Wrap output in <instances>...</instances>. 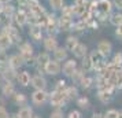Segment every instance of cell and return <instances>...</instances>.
Here are the masks:
<instances>
[{
  "instance_id": "obj_53",
  "label": "cell",
  "mask_w": 122,
  "mask_h": 118,
  "mask_svg": "<svg viewBox=\"0 0 122 118\" xmlns=\"http://www.w3.org/2000/svg\"><path fill=\"white\" fill-rule=\"evenodd\" d=\"M0 23H1V18H0Z\"/></svg>"
},
{
  "instance_id": "obj_40",
  "label": "cell",
  "mask_w": 122,
  "mask_h": 118,
  "mask_svg": "<svg viewBox=\"0 0 122 118\" xmlns=\"http://www.w3.org/2000/svg\"><path fill=\"white\" fill-rule=\"evenodd\" d=\"M112 63L115 65L117 67H119V66H121V65H122V52H118V54H115V55H114Z\"/></svg>"
},
{
  "instance_id": "obj_50",
  "label": "cell",
  "mask_w": 122,
  "mask_h": 118,
  "mask_svg": "<svg viewBox=\"0 0 122 118\" xmlns=\"http://www.w3.org/2000/svg\"><path fill=\"white\" fill-rule=\"evenodd\" d=\"M1 85H3V77L0 76V87H1Z\"/></svg>"
},
{
  "instance_id": "obj_12",
  "label": "cell",
  "mask_w": 122,
  "mask_h": 118,
  "mask_svg": "<svg viewBox=\"0 0 122 118\" xmlns=\"http://www.w3.org/2000/svg\"><path fill=\"white\" fill-rule=\"evenodd\" d=\"M29 34H30V37H32L34 41H40V40H43V32H41L40 25H30Z\"/></svg>"
},
{
  "instance_id": "obj_16",
  "label": "cell",
  "mask_w": 122,
  "mask_h": 118,
  "mask_svg": "<svg viewBox=\"0 0 122 118\" xmlns=\"http://www.w3.org/2000/svg\"><path fill=\"white\" fill-rule=\"evenodd\" d=\"M17 80H18V84H21L22 87H28L30 84V81H32V77H30L29 72H21V73H18Z\"/></svg>"
},
{
  "instance_id": "obj_47",
  "label": "cell",
  "mask_w": 122,
  "mask_h": 118,
  "mask_svg": "<svg viewBox=\"0 0 122 118\" xmlns=\"http://www.w3.org/2000/svg\"><path fill=\"white\" fill-rule=\"evenodd\" d=\"M4 106H6V100H4V97L0 96V107H4Z\"/></svg>"
},
{
  "instance_id": "obj_11",
  "label": "cell",
  "mask_w": 122,
  "mask_h": 118,
  "mask_svg": "<svg viewBox=\"0 0 122 118\" xmlns=\"http://www.w3.org/2000/svg\"><path fill=\"white\" fill-rule=\"evenodd\" d=\"M1 93L6 97H11L15 95V85L12 81H6L4 84L1 85Z\"/></svg>"
},
{
  "instance_id": "obj_41",
  "label": "cell",
  "mask_w": 122,
  "mask_h": 118,
  "mask_svg": "<svg viewBox=\"0 0 122 118\" xmlns=\"http://www.w3.org/2000/svg\"><path fill=\"white\" fill-rule=\"evenodd\" d=\"M67 118H82V114H81V111H78V110H71V111L69 113Z\"/></svg>"
},
{
  "instance_id": "obj_15",
  "label": "cell",
  "mask_w": 122,
  "mask_h": 118,
  "mask_svg": "<svg viewBox=\"0 0 122 118\" xmlns=\"http://www.w3.org/2000/svg\"><path fill=\"white\" fill-rule=\"evenodd\" d=\"M14 21H15L17 25L23 26L25 23L28 22V15H26V11H25V10H19V11H17L15 14H14Z\"/></svg>"
},
{
  "instance_id": "obj_31",
  "label": "cell",
  "mask_w": 122,
  "mask_h": 118,
  "mask_svg": "<svg viewBox=\"0 0 122 118\" xmlns=\"http://www.w3.org/2000/svg\"><path fill=\"white\" fill-rule=\"evenodd\" d=\"M50 6L54 10H62L65 7V1L63 0H50Z\"/></svg>"
},
{
  "instance_id": "obj_54",
  "label": "cell",
  "mask_w": 122,
  "mask_h": 118,
  "mask_svg": "<svg viewBox=\"0 0 122 118\" xmlns=\"http://www.w3.org/2000/svg\"><path fill=\"white\" fill-rule=\"evenodd\" d=\"M121 74H122V70H121Z\"/></svg>"
},
{
  "instance_id": "obj_17",
  "label": "cell",
  "mask_w": 122,
  "mask_h": 118,
  "mask_svg": "<svg viewBox=\"0 0 122 118\" xmlns=\"http://www.w3.org/2000/svg\"><path fill=\"white\" fill-rule=\"evenodd\" d=\"M54 59H56L58 62H63L67 59V50L63 47H58L54 51Z\"/></svg>"
},
{
  "instance_id": "obj_42",
  "label": "cell",
  "mask_w": 122,
  "mask_h": 118,
  "mask_svg": "<svg viewBox=\"0 0 122 118\" xmlns=\"http://www.w3.org/2000/svg\"><path fill=\"white\" fill-rule=\"evenodd\" d=\"M0 118H10V114L4 107H0Z\"/></svg>"
},
{
  "instance_id": "obj_25",
  "label": "cell",
  "mask_w": 122,
  "mask_h": 118,
  "mask_svg": "<svg viewBox=\"0 0 122 118\" xmlns=\"http://www.w3.org/2000/svg\"><path fill=\"white\" fill-rule=\"evenodd\" d=\"M65 93H66V97L69 99V100H73V99H77L78 97V89L74 87V85L67 87L66 91H65Z\"/></svg>"
},
{
  "instance_id": "obj_29",
  "label": "cell",
  "mask_w": 122,
  "mask_h": 118,
  "mask_svg": "<svg viewBox=\"0 0 122 118\" xmlns=\"http://www.w3.org/2000/svg\"><path fill=\"white\" fill-rule=\"evenodd\" d=\"M77 106L80 108H82V110H86L89 108V99L86 96H81V97H78L77 99Z\"/></svg>"
},
{
  "instance_id": "obj_6",
  "label": "cell",
  "mask_w": 122,
  "mask_h": 118,
  "mask_svg": "<svg viewBox=\"0 0 122 118\" xmlns=\"http://www.w3.org/2000/svg\"><path fill=\"white\" fill-rule=\"evenodd\" d=\"M30 85L33 87L34 89H45L47 88V80L41 76V74H36L32 77Z\"/></svg>"
},
{
  "instance_id": "obj_2",
  "label": "cell",
  "mask_w": 122,
  "mask_h": 118,
  "mask_svg": "<svg viewBox=\"0 0 122 118\" xmlns=\"http://www.w3.org/2000/svg\"><path fill=\"white\" fill-rule=\"evenodd\" d=\"M50 102L51 106L56 107V108H61L66 104V102H69V99L66 97V93L65 92H61V91H54L50 95Z\"/></svg>"
},
{
  "instance_id": "obj_34",
  "label": "cell",
  "mask_w": 122,
  "mask_h": 118,
  "mask_svg": "<svg viewBox=\"0 0 122 118\" xmlns=\"http://www.w3.org/2000/svg\"><path fill=\"white\" fill-rule=\"evenodd\" d=\"M73 14H74V8H73V7H63V8H62V17L70 18V19H71Z\"/></svg>"
},
{
  "instance_id": "obj_52",
  "label": "cell",
  "mask_w": 122,
  "mask_h": 118,
  "mask_svg": "<svg viewBox=\"0 0 122 118\" xmlns=\"http://www.w3.org/2000/svg\"><path fill=\"white\" fill-rule=\"evenodd\" d=\"M32 118H40V117H39V115H33Z\"/></svg>"
},
{
  "instance_id": "obj_32",
  "label": "cell",
  "mask_w": 122,
  "mask_h": 118,
  "mask_svg": "<svg viewBox=\"0 0 122 118\" xmlns=\"http://www.w3.org/2000/svg\"><path fill=\"white\" fill-rule=\"evenodd\" d=\"M110 22L112 23L114 26H119L122 23V14H114V15H111Z\"/></svg>"
},
{
  "instance_id": "obj_10",
  "label": "cell",
  "mask_w": 122,
  "mask_h": 118,
  "mask_svg": "<svg viewBox=\"0 0 122 118\" xmlns=\"http://www.w3.org/2000/svg\"><path fill=\"white\" fill-rule=\"evenodd\" d=\"M23 63H25V59L21 56V54L11 55V56H10V59H8V65H10V67L15 69V70H18V69L21 67Z\"/></svg>"
},
{
  "instance_id": "obj_8",
  "label": "cell",
  "mask_w": 122,
  "mask_h": 118,
  "mask_svg": "<svg viewBox=\"0 0 122 118\" xmlns=\"http://www.w3.org/2000/svg\"><path fill=\"white\" fill-rule=\"evenodd\" d=\"M97 51H99L104 58H107V56L111 54V51H112V45H111L110 41H107V40H102L99 44H97Z\"/></svg>"
},
{
  "instance_id": "obj_9",
  "label": "cell",
  "mask_w": 122,
  "mask_h": 118,
  "mask_svg": "<svg viewBox=\"0 0 122 118\" xmlns=\"http://www.w3.org/2000/svg\"><path fill=\"white\" fill-rule=\"evenodd\" d=\"M77 70V62L74 61V59H69L65 65H63V67H62V72L65 76L67 77H71V74L74 73Z\"/></svg>"
},
{
  "instance_id": "obj_28",
  "label": "cell",
  "mask_w": 122,
  "mask_h": 118,
  "mask_svg": "<svg viewBox=\"0 0 122 118\" xmlns=\"http://www.w3.org/2000/svg\"><path fill=\"white\" fill-rule=\"evenodd\" d=\"M77 44H78V40H77V37H74V36H70V37H67V40H66V48L67 51H71L73 52V50L77 47Z\"/></svg>"
},
{
  "instance_id": "obj_30",
  "label": "cell",
  "mask_w": 122,
  "mask_h": 118,
  "mask_svg": "<svg viewBox=\"0 0 122 118\" xmlns=\"http://www.w3.org/2000/svg\"><path fill=\"white\" fill-rule=\"evenodd\" d=\"M82 69L85 70V72H89V70L93 69V63H92V61H91L89 55H86L85 58H82Z\"/></svg>"
},
{
  "instance_id": "obj_26",
  "label": "cell",
  "mask_w": 122,
  "mask_h": 118,
  "mask_svg": "<svg viewBox=\"0 0 122 118\" xmlns=\"http://www.w3.org/2000/svg\"><path fill=\"white\" fill-rule=\"evenodd\" d=\"M97 97L100 99L102 103H108L111 100V92L107 89H99V93H97Z\"/></svg>"
},
{
  "instance_id": "obj_27",
  "label": "cell",
  "mask_w": 122,
  "mask_h": 118,
  "mask_svg": "<svg viewBox=\"0 0 122 118\" xmlns=\"http://www.w3.org/2000/svg\"><path fill=\"white\" fill-rule=\"evenodd\" d=\"M14 14H15V12H14V7H12L11 4H7V3L3 4V10H1V14H0V15H4L6 18L10 19V18L14 17Z\"/></svg>"
},
{
  "instance_id": "obj_43",
  "label": "cell",
  "mask_w": 122,
  "mask_h": 118,
  "mask_svg": "<svg viewBox=\"0 0 122 118\" xmlns=\"http://www.w3.org/2000/svg\"><path fill=\"white\" fill-rule=\"evenodd\" d=\"M86 3H88V0H74V6L86 7Z\"/></svg>"
},
{
  "instance_id": "obj_3",
  "label": "cell",
  "mask_w": 122,
  "mask_h": 118,
  "mask_svg": "<svg viewBox=\"0 0 122 118\" xmlns=\"http://www.w3.org/2000/svg\"><path fill=\"white\" fill-rule=\"evenodd\" d=\"M48 97H50V93L45 89H34V92L32 93V103L34 106L41 107L47 103Z\"/></svg>"
},
{
  "instance_id": "obj_36",
  "label": "cell",
  "mask_w": 122,
  "mask_h": 118,
  "mask_svg": "<svg viewBox=\"0 0 122 118\" xmlns=\"http://www.w3.org/2000/svg\"><path fill=\"white\" fill-rule=\"evenodd\" d=\"M82 77H84L82 70H76V72L71 74V80L73 81H77V82H80V81L82 80Z\"/></svg>"
},
{
  "instance_id": "obj_48",
  "label": "cell",
  "mask_w": 122,
  "mask_h": 118,
  "mask_svg": "<svg viewBox=\"0 0 122 118\" xmlns=\"http://www.w3.org/2000/svg\"><path fill=\"white\" fill-rule=\"evenodd\" d=\"M10 118H19V115H18V113H15V114H11Z\"/></svg>"
},
{
  "instance_id": "obj_23",
  "label": "cell",
  "mask_w": 122,
  "mask_h": 118,
  "mask_svg": "<svg viewBox=\"0 0 122 118\" xmlns=\"http://www.w3.org/2000/svg\"><path fill=\"white\" fill-rule=\"evenodd\" d=\"M17 76H18L17 70H15V69H12V67H8L6 72H3V73H1V77L6 80V81H12L14 78H17Z\"/></svg>"
},
{
  "instance_id": "obj_7",
  "label": "cell",
  "mask_w": 122,
  "mask_h": 118,
  "mask_svg": "<svg viewBox=\"0 0 122 118\" xmlns=\"http://www.w3.org/2000/svg\"><path fill=\"white\" fill-rule=\"evenodd\" d=\"M3 32L8 34V37L11 39L12 43H19V41H21L19 32H18L17 29L14 28V26H11V25H6V26L3 28Z\"/></svg>"
},
{
  "instance_id": "obj_33",
  "label": "cell",
  "mask_w": 122,
  "mask_h": 118,
  "mask_svg": "<svg viewBox=\"0 0 122 118\" xmlns=\"http://www.w3.org/2000/svg\"><path fill=\"white\" fill-rule=\"evenodd\" d=\"M92 82H93V80L91 78V77H85V76H84L82 80L80 81V84H81V87H82L84 89H88V88H91Z\"/></svg>"
},
{
  "instance_id": "obj_45",
  "label": "cell",
  "mask_w": 122,
  "mask_h": 118,
  "mask_svg": "<svg viewBox=\"0 0 122 118\" xmlns=\"http://www.w3.org/2000/svg\"><path fill=\"white\" fill-rule=\"evenodd\" d=\"M114 4H115V7H118L119 10H122V0H114Z\"/></svg>"
},
{
  "instance_id": "obj_19",
  "label": "cell",
  "mask_w": 122,
  "mask_h": 118,
  "mask_svg": "<svg viewBox=\"0 0 122 118\" xmlns=\"http://www.w3.org/2000/svg\"><path fill=\"white\" fill-rule=\"evenodd\" d=\"M12 45V41L11 39L8 37V34L4 33V32H1L0 33V50H7V48H10Z\"/></svg>"
},
{
  "instance_id": "obj_38",
  "label": "cell",
  "mask_w": 122,
  "mask_h": 118,
  "mask_svg": "<svg viewBox=\"0 0 122 118\" xmlns=\"http://www.w3.org/2000/svg\"><path fill=\"white\" fill-rule=\"evenodd\" d=\"M50 118H65V114L61 108H55L54 111L50 114Z\"/></svg>"
},
{
  "instance_id": "obj_22",
  "label": "cell",
  "mask_w": 122,
  "mask_h": 118,
  "mask_svg": "<svg viewBox=\"0 0 122 118\" xmlns=\"http://www.w3.org/2000/svg\"><path fill=\"white\" fill-rule=\"evenodd\" d=\"M12 97H14V102H15L17 106H21V107L28 106V97H26L25 93H21L19 92V93H15Z\"/></svg>"
},
{
  "instance_id": "obj_46",
  "label": "cell",
  "mask_w": 122,
  "mask_h": 118,
  "mask_svg": "<svg viewBox=\"0 0 122 118\" xmlns=\"http://www.w3.org/2000/svg\"><path fill=\"white\" fill-rule=\"evenodd\" d=\"M92 118H104V114H100V113H95Z\"/></svg>"
},
{
  "instance_id": "obj_5",
  "label": "cell",
  "mask_w": 122,
  "mask_h": 118,
  "mask_svg": "<svg viewBox=\"0 0 122 118\" xmlns=\"http://www.w3.org/2000/svg\"><path fill=\"white\" fill-rule=\"evenodd\" d=\"M19 54L25 59V62H29L32 59V56H33V47L29 44V43H23L19 47Z\"/></svg>"
},
{
  "instance_id": "obj_4",
  "label": "cell",
  "mask_w": 122,
  "mask_h": 118,
  "mask_svg": "<svg viewBox=\"0 0 122 118\" xmlns=\"http://www.w3.org/2000/svg\"><path fill=\"white\" fill-rule=\"evenodd\" d=\"M61 70H62V66L56 59H50L47 62V65L44 66V72L47 74H50V76H56V74L61 73Z\"/></svg>"
},
{
  "instance_id": "obj_1",
  "label": "cell",
  "mask_w": 122,
  "mask_h": 118,
  "mask_svg": "<svg viewBox=\"0 0 122 118\" xmlns=\"http://www.w3.org/2000/svg\"><path fill=\"white\" fill-rule=\"evenodd\" d=\"M111 10H112V3L110 0H97L96 14H97L99 19H106L111 14Z\"/></svg>"
},
{
  "instance_id": "obj_39",
  "label": "cell",
  "mask_w": 122,
  "mask_h": 118,
  "mask_svg": "<svg viewBox=\"0 0 122 118\" xmlns=\"http://www.w3.org/2000/svg\"><path fill=\"white\" fill-rule=\"evenodd\" d=\"M39 6H40L39 0H26V7H28L30 11H32V10H34L36 7H39Z\"/></svg>"
},
{
  "instance_id": "obj_51",
  "label": "cell",
  "mask_w": 122,
  "mask_h": 118,
  "mask_svg": "<svg viewBox=\"0 0 122 118\" xmlns=\"http://www.w3.org/2000/svg\"><path fill=\"white\" fill-rule=\"evenodd\" d=\"M118 118H122V111H119V114H118Z\"/></svg>"
},
{
  "instance_id": "obj_21",
  "label": "cell",
  "mask_w": 122,
  "mask_h": 118,
  "mask_svg": "<svg viewBox=\"0 0 122 118\" xmlns=\"http://www.w3.org/2000/svg\"><path fill=\"white\" fill-rule=\"evenodd\" d=\"M50 54L48 52H40L39 55H37V58H36V62H37V65L39 66H41V69H44V66L47 65V62L50 61Z\"/></svg>"
},
{
  "instance_id": "obj_18",
  "label": "cell",
  "mask_w": 122,
  "mask_h": 118,
  "mask_svg": "<svg viewBox=\"0 0 122 118\" xmlns=\"http://www.w3.org/2000/svg\"><path fill=\"white\" fill-rule=\"evenodd\" d=\"M45 28H47L48 32H52V30H55V29L59 28L58 21H56V18L54 15H48V17L45 18Z\"/></svg>"
},
{
  "instance_id": "obj_24",
  "label": "cell",
  "mask_w": 122,
  "mask_h": 118,
  "mask_svg": "<svg viewBox=\"0 0 122 118\" xmlns=\"http://www.w3.org/2000/svg\"><path fill=\"white\" fill-rule=\"evenodd\" d=\"M18 115H19V118H32L33 117V110L30 106H23L19 108Z\"/></svg>"
},
{
  "instance_id": "obj_20",
  "label": "cell",
  "mask_w": 122,
  "mask_h": 118,
  "mask_svg": "<svg viewBox=\"0 0 122 118\" xmlns=\"http://www.w3.org/2000/svg\"><path fill=\"white\" fill-rule=\"evenodd\" d=\"M58 25H59V29H62V30H70L74 23H73V21L70 19V18L62 17L61 19L58 21Z\"/></svg>"
},
{
  "instance_id": "obj_35",
  "label": "cell",
  "mask_w": 122,
  "mask_h": 118,
  "mask_svg": "<svg viewBox=\"0 0 122 118\" xmlns=\"http://www.w3.org/2000/svg\"><path fill=\"white\" fill-rule=\"evenodd\" d=\"M118 114H119L118 110L110 108V110H107V111L104 113V118H118Z\"/></svg>"
},
{
  "instance_id": "obj_13",
  "label": "cell",
  "mask_w": 122,
  "mask_h": 118,
  "mask_svg": "<svg viewBox=\"0 0 122 118\" xmlns=\"http://www.w3.org/2000/svg\"><path fill=\"white\" fill-rule=\"evenodd\" d=\"M43 44H44V48L45 51H54L58 48V41L54 36H48V37H45L44 41H43Z\"/></svg>"
},
{
  "instance_id": "obj_49",
  "label": "cell",
  "mask_w": 122,
  "mask_h": 118,
  "mask_svg": "<svg viewBox=\"0 0 122 118\" xmlns=\"http://www.w3.org/2000/svg\"><path fill=\"white\" fill-rule=\"evenodd\" d=\"M10 0H0V3H3V4H6V3H8Z\"/></svg>"
},
{
  "instance_id": "obj_44",
  "label": "cell",
  "mask_w": 122,
  "mask_h": 118,
  "mask_svg": "<svg viewBox=\"0 0 122 118\" xmlns=\"http://www.w3.org/2000/svg\"><path fill=\"white\" fill-rule=\"evenodd\" d=\"M115 33H117V36H119V37L122 39V23L119 25V26H117V32Z\"/></svg>"
},
{
  "instance_id": "obj_37",
  "label": "cell",
  "mask_w": 122,
  "mask_h": 118,
  "mask_svg": "<svg viewBox=\"0 0 122 118\" xmlns=\"http://www.w3.org/2000/svg\"><path fill=\"white\" fill-rule=\"evenodd\" d=\"M67 88V85H66V81L65 80H59L58 82H56V87H55V89L56 91H61V92H65Z\"/></svg>"
},
{
  "instance_id": "obj_14",
  "label": "cell",
  "mask_w": 122,
  "mask_h": 118,
  "mask_svg": "<svg viewBox=\"0 0 122 118\" xmlns=\"http://www.w3.org/2000/svg\"><path fill=\"white\" fill-rule=\"evenodd\" d=\"M73 54L76 58H80V59H82L85 56L88 55V48H86V45L82 44V43H78L77 47L73 50Z\"/></svg>"
}]
</instances>
